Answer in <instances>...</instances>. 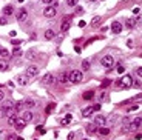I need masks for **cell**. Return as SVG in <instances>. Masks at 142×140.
<instances>
[{"label":"cell","instance_id":"cell-46","mask_svg":"<svg viewBox=\"0 0 142 140\" xmlns=\"http://www.w3.org/2000/svg\"><path fill=\"white\" fill-rule=\"evenodd\" d=\"M2 100H5V92L0 91V102H2Z\"/></svg>","mask_w":142,"mask_h":140},{"label":"cell","instance_id":"cell-23","mask_svg":"<svg viewBox=\"0 0 142 140\" xmlns=\"http://www.w3.org/2000/svg\"><path fill=\"white\" fill-rule=\"evenodd\" d=\"M71 120H73V115H71V114H68L65 119H62V120H60V125H63V126H65V125H68V123H71Z\"/></svg>","mask_w":142,"mask_h":140},{"label":"cell","instance_id":"cell-22","mask_svg":"<svg viewBox=\"0 0 142 140\" xmlns=\"http://www.w3.org/2000/svg\"><path fill=\"white\" fill-rule=\"evenodd\" d=\"M70 26H71V23L68 22V20H63V23H62V26H60V31H62V32H65V31L70 29Z\"/></svg>","mask_w":142,"mask_h":140},{"label":"cell","instance_id":"cell-54","mask_svg":"<svg viewBox=\"0 0 142 140\" xmlns=\"http://www.w3.org/2000/svg\"><path fill=\"white\" fill-rule=\"evenodd\" d=\"M83 140H88V139H83Z\"/></svg>","mask_w":142,"mask_h":140},{"label":"cell","instance_id":"cell-16","mask_svg":"<svg viewBox=\"0 0 142 140\" xmlns=\"http://www.w3.org/2000/svg\"><path fill=\"white\" fill-rule=\"evenodd\" d=\"M97 134H100V136H108V134H110V128L100 126V128H97Z\"/></svg>","mask_w":142,"mask_h":140},{"label":"cell","instance_id":"cell-51","mask_svg":"<svg viewBox=\"0 0 142 140\" xmlns=\"http://www.w3.org/2000/svg\"><path fill=\"white\" fill-rule=\"evenodd\" d=\"M43 2H45V3H53L54 0H43Z\"/></svg>","mask_w":142,"mask_h":140},{"label":"cell","instance_id":"cell-28","mask_svg":"<svg viewBox=\"0 0 142 140\" xmlns=\"http://www.w3.org/2000/svg\"><path fill=\"white\" fill-rule=\"evenodd\" d=\"M54 108H56V105H54V103H49L48 106H47V109H45V112H47V114H51V112L54 111Z\"/></svg>","mask_w":142,"mask_h":140},{"label":"cell","instance_id":"cell-4","mask_svg":"<svg viewBox=\"0 0 142 140\" xmlns=\"http://www.w3.org/2000/svg\"><path fill=\"white\" fill-rule=\"evenodd\" d=\"M42 83L45 85V86H49V85H53V83H56V77L51 72H48V74H45L43 75V79H42Z\"/></svg>","mask_w":142,"mask_h":140},{"label":"cell","instance_id":"cell-44","mask_svg":"<svg viewBox=\"0 0 142 140\" xmlns=\"http://www.w3.org/2000/svg\"><path fill=\"white\" fill-rule=\"evenodd\" d=\"M94 106V111H99L100 109V103H96V105H93Z\"/></svg>","mask_w":142,"mask_h":140},{"label":"cell","instance_id":"cell-12","mask_svg":"<svg viewBox=\"0 0 142 140\" xmlns=\"http://www.w3.org/2000/svg\"><path fill=\"white\" fill-rule=\"evenodd\" d=\"M56 82L57 83H65V82H68V74L66 72H59V75H57V79H56Z\"/></svg>","mask_w":142,"mask_h":140},{"label":"cell","instance_id":"cell-17","mask_svg":"<svg viewBox=\"0 0 142 140\" xmlns=\"http://www.w3.org/2000/svg\"><path fill=\"white\" fill-rule=\"evenodd\" d=\"M54 37H56V32L53 29H47V31H45V39H47V40H53Z\"/></svg>","mask_w":142,"mask_h":140},{"label":"cell","instance_id":"cell-9","mask_svg":"<svg viewBox=\"0 0 142 140\" xmlns=\"http://www.w3.org/2000/svg\"><path fill=\"white\" fill-rule=\"evenodd\" d=\"M31 119H32V112H31L30 109H26V111H23V112H22V115H20V120H23L25 123H26V122H30Z\"/></svg>","mask_w":142,"mask_h":140},{"label":"cell","instance_id":"cell-35","mask_svg":"<svg viewBox=\"0 0 142 140\" xmlns=\"http://www.w3.org/2000/svg\"><path fill=\"white\" fill-rule=\"evenodd\" d=\"M97 98H99V102H105V100H107V92H102Z\"/></svg>","mask_w":142,"mask_h":140},{"label":"cell","instance_id":"cell-32","mask_svg":"<svg viewBox=\"0 0 142 140\" xmlns=\"http://www.w3.org/2000/svg\"><path fill=\"white\" fill-rule=\"evenodd\" d=\"M124 71H125V68H124L122 65H117V66H116V72H117V74H124Z\"/></svg>","mask_w":142,"mask_h":140},{"label":"cell","instance_id":"cell-36","mask_svg":"<svg viewBox=\"0 0 142 140\" xmlns=\"http://www.w3.org/2000/svg\"><path fill=\"white\" fill-rule=\"evenodd\" d=\"M116 120H117V115H111V117H110V125H114Z\"/></svg>","mask_w":142,"mask_h":140},{"label":"cell","instance_id":"cell-27","mask_svg":"<svg viewBox=\"0 0 142 140\" xmlns=\"http://www.w3.org/2000/svg\"><path fill=\"white\" fill-rule=\"evenodd\" d=\"M111 83H113V80H111V79H105V80L100 83V86H102V88H107V86H110Z\"/></svg>","mask_w":142,"mask_h":140},{"label":"cell","instance_id":"cell-3","mask_svg":"<svg viewBox=\"0 0 142 140\" xmlns=\"http://www.w3.org/2000/svg\"><path fill=\"white\" fill-rule=\"evenodd\" d=\"M100 63H102V65H104L107 69H110L113 65H114V59H113L111 56H104V57L100 59Z\"/></svg>","mask_w":142,"mask_h":140},{"label":"cell","instance_id":"cell-5","mask_svg":"<svg viewBox=\"0 0 142 140\" xmlns=\"http://www.w3.org/2000/svg\"><path fill=\"white\" fill-rule=\"evenodd\" d=\"M16 17H17V22H26L28 20V11L25 8H20L19 13L16 14Z\"/></svg>","mask_w":142,"mask_h":140},{"label":"cell","instance_id":"cell-37","mask_svg":"<svg viewBox=\"0 0 142 140\" xmlns=\"http://www.w3.org/2000/svg\"><path fill=\"white\" fill-rule=\"evenodd\" d=\"M36 129L39 131V134H45V128H43V126H40V125H39V126L36 128Z\"/></svg>","mask_w":142,"mask_h":140},{"label":"cell","instance_id":"cell-31","mask_svg":"<svg viewBox=\"0 0 142 140\" xmlns=\"http://www.w3.org/2000/svg\"><path fill=\"white\" fill-rule=\"evenodd\" d=\"M11 56H22V49L19 48V46H16V48H14V51H13V54H11Z\"/></svg>","mask_w":142,"mask_h":140},{"label":"cell","instance_id":"cell-7","mask_svg":"<svg viewBox=\"0 0 142 140\" xmlns=\"http://www.w3.org/2000/svg\"><path fill=\"white\" fill-rule=\"evenodd\" d=\"M139 128H141V117H136V119H134V120L131 122V123L128 125V129L131 131V132H134V131H138Z\"/></svg>","mask_w":142,"mask_h":140},{"label":"cell","instance_id":"cell-14","mask_svg":"<svg viewBox=\"0 0 142 140\" xmlns=\"http://www.w3.org/2000/svg\"><path fill=\"white\" fill-rule=\"evenodd\" d=\"M34 106H36V102H34L32 98H28V100L23 102V108H26V109H31V108H34Z\"/></svg>","mask_w":142,"mask_h":140},{"label":"cell","instance_id":"cell-15","mask_svg":"<svg viewBox=\"0 0 142 140\" xmlns=\"http://www.w3.org/2000/svg\"><path fill=\"white\" fill-rule=\"evenodd\" d=\"M17 82H19L20 86H26L28 85V77L26 75H19V77H17Z\"/></svg>","mask_w":142,"mask_h":140},{"label":"cell","instance_id":"cell-21","mask_svg":"<svg viewBox=\"0 0 142 140\" xmlns=\"http://www.w3.org/2000/svg\"><path fill=\"white\" fill-rule=\"evenodd\" d=\"M6 69H8V60L0 59V71H6Z\"/></svg>","mask_w":142,"mask_h":140},{"label":"cell","instance_id":"cell-43","mask_svg":"<svg viewBox=\"0 0 142 140\" xmlns=\"http://www.w3.org/2000/svg\"><path fill=\"white\" fill-rule=\"evenodd\" d=\"M127 46L128 48H133V40H127Z\"/></svg>","mask_w":142,"mask_h":140},{"label":"cell","instance_id":"cell-10","mask_svg":"<svg viewBox=\"0 0 142 140\" xmlns=\"http://www.w3.org/2000/svg\"><path fill=\"white\" fill-rule=\"evenodd\" d=\"M111 31H113V34H121V31H122V23H119V22H113V25H111Z\"/></svg>","mask_w":142,"mask_h":140},{"label":"cell","instance_id":"cell-47","mask_svg":"<svg viewBox=\"0 0 142 140\" xmlns=\"http://www.w3.org/2000/svg\"><path fill=\"white\" fill-rule=\"evenodd\" d=\"M85 25H87V23H85L83 20H80V22H79V28H83Z\"/></svg>","mask_w":142,"mask_h":140},{"label":"cell","instance_id":"cell-53","mask_svg":"<svg viewBox=\"0 0 142 140\" xmlns=\"http://www.w3.org/2000/svg\"><path fill=\"white\" fill-rule=\"evenodd\" d=\"M90 2H94V0H90Z\"/></svg>","mask_w":142,"mask_h":140},{"label":"cell","instance_id":"cell-38","mask_svg":"<svg viewBox=\"0 0 142 140\" xmlns=\"http://www.w3.org/2000/svg\"><path fill=\"white\" fill-rule=\"evenodd\" d=\"M6 23H8V20L5 19V17H0V25L3 26V25H6Z\"/></svg>","mask_w":142,"mask_h":140},{"label":"cell","instance_id":"cell-2","mask_svg":"<svg viewBox=\"0 0 142 140\" xmlns=\"http://www.w3.org/2000/svg\"><path fill=\"white\" fill-rule=\"evenodd\" d=\"M82 79H83V74L82 71H77V69L68 74V82L70 83H79V82H82Z\"/></svg>","mask_w":142,"mask_h":140},{"label":"cell","instance_id":"cell-19","mask_svg":"<svg viewBox=\"0 0 142 140\" xmlns=\"http://www.w3.org/2000/svg\"><path fill=\"white\" fill-rule=\"evenodd\" d=\"M93 97H94V91H87V92H83V96H82L83 100H91Z\"/></svg>","mask_w":142,"mask_h":140},{"label":"cell","instance_id":"cell-34","mask_svg":"<svg viewBox=\"0 0 142 140\" xmlns=\"http://www.w3.org/2000/svg\"><path fill=\"white\" fill-rule=\"evenodd\" d=\"M79 0H66V3H68V6H76Z\"/></svg>","mask_w":142,"mask_h":140},{"label":"cell","instance_id":"cell-49","mask_svg":"<svg viewBox=\"0 0 142 140\" xmlns=\"http://www.w3.org/2000/svg\"><path fill=\"white\" fill-rule=\"evenodd\" d=\"M138 108H139V106H131V108H128V111H136Z\"/></svg>","mask_w":142,"mask_h":140},{"label":"cell","instance_id":"cell-25","mask_svg":"<svg viewBox=\"0 0 142 140\" xmlns=\"http://www.w3.org/2000/svg\"><path fill=\"white\" fill-rule=\"evenodd\" d=\"M0 56H2L3 59H6V60H8L9 57H11V52H9L8 49H3V48H2V49H0Z\"/></svg>","mask_w":142,"mask_h":140},{"label":"cell","instance_id":"cell-24","mask_svg":"<svg viewBox=\"0 0 142 140\" xmlns=\"http://www.w3.org/2000/svg\"><path fill=\"white\" fill-rule=\"evenodd\" d=\"M13 13H14V8L11 6V5H8V6L3 8V14H5V15H11Z\"/></svg>","mask_w":142,"mask_h":140},{"label":"cell","instance_id":"cell-30","mask_svg":"<svg viewBox=\"0 0 142 140\" xmlns=\"http://www.w3.org/2000/svg\"><path fill=\"white\" fill-rule=\"evenodd\" d=\"M6 119H8V125H14V123H16V120H17L16 114H14V115H9V117H6Z\"/></svg>","mask_w":142,"mask_h":140},{"label":"cell","instance_id":"cell-8","mask_svg":"<svg viewBox=\"0 0 142 140\" xmlns=\"http://www.w3.org/2000/svg\"><path fill=\"white\" fill-rule=\"evenodd\" d=\"M56 13H57V8H54L53 5H51V6H47L43 9V15L45 17H54Z\"/></svg>","mask_w":142,"mask_h":140},{"label":"cell","instance_id":"cell-45","mask_svg":"<svg viewBox=\"0 0 142 140\" xmlns=\"http://www.w3.org/2000/svg\"><path fill=\"white\" fill-rule=\"evenodd\" d=\"M136 74L141 77V75H142V68H138V69H136Z\"/></svg>","mask_w":142,"mask_h":140},{"label":"cell","instance_id":"cell-48","mask_svg":"<svg viewBox=\"0 0 142 140\" xmlns=\"http://www.w3.org/2000/svg\"><path fill=\"white\" fill-rule=\"evenodd\" d=\"M16 36H17V32H16V31H11V32H9V37H13V39H14Z\"/></svg>","mask_w":142,"mask_h":140},{"label":"cell","instance_id":"cell-11","mask_svg":"<svg viewBox=\"0 0 142 140\" xmlns=\"http://www.w3.org/2000/svg\"><path fill=\"white\" fill-rule=\"evenodd\" d=\"M94 112V106L91 105V106H87V108H83L82 109V117H90Z\"/></svg>","mask_w":142,"mask_h":140},{"label":"cell","instance_id":"cell-6","mask_svg":"<svg viewBox=\"0 0 142 140\" xmlns=\"http://www.w3.org/2000/svg\"><path fill=\"white\" fill-rule=\"evenodd\" d=\"M39 74V68L36 65H30L26 68V77L30 79V77H36V75Z\"/></svg>","mask_w":142,"mask_h":140},{"label":"cell","instance_id":"cell-13","mask_svg":"<svg viewBox=\"0 0 142 140\" xmlns=\"http://www.w3.org/2000/svg\"><path fill=\"white\" fill-rule=\"evenodd\" d=\"M105 117L104 115H97V117H94V125L96 126H105Z\"/></svg>","mask_w":142,"mask_h":140},{"label":"cell","instance_id":"cell-39","mask_svg":"<svg viewBox=\"0 0 142 140\" xmlns=\"http://www.w3.org/2000/svg\"><path fill=\"white\" fill-rule=\"evenodd\" d=\"M133 83H134V88H141V79L136 80V82H133Z\"/></svg>","mask_w":142,"mask_h":140},{"label":"cell","instance_id":"cell-1","mask_svg":"<svg viewBox=\"0 0 142 140\" xmlns=\"http://www.w3.org/2000/svg\"><path fill=\"white\" fill-rule=\"evenodd\" d=\"M133 77L131 75H124L122 79H119L114 82V85H116V88L117 89H127V88H131L133 86Z\"/></svg>","mask_w":142,"mask_h":140},{"label":"cell","instance_id":"cell-18","mask_svg":"<svg viewBox=\"0 0 142 140\" xmlns=\"http://www.w3.org/2000/svg\"><path fill=\"white\" fill-rule=\"evenodd\" d=\"M87 132H88V134H94V132H97V126H96L94 123L87 125Z\"/></svg>","mask_w":142,"mask_h":140},{"label":"cell","instance_id":"cell-33","mask_svg":"<svg viewBox=\"0 0 142 140\" xmlns=\"http://www.w3.org/2000/svg\"><path fill=\"white\" fill-rule=\"evenodd\" d=\"M134 25H136V22H134V20H131V19L127 20V23H125V26H127V28H133Z\"/></svg>","mask_w":142,"mask_h":140},{"label":"cell","instance_id":"cell-50","mask_svg":"<svg viewBox=\"0 0 142 140\" xmlns=\"http://www.w3.org/2000/svg\"><path fill=\"white\" fill-rule=\"evenodd\" d=\"M76 13H77V14H80V13L83 14V9H82V8H77V11H76Z\"/></svg>","mask_w":142,"mask_h":140},{"label":"cell","instance_id":"cell-52","mask_svg":"<svg viewBox=\"0 0 142 140\" xmlns=\"http://www.w3.org/2000/svg\"><path fill=\"white\" fill-rule=\"evenodd\" d=\"M16 140H23V137H16Z\"/></svg>","mask_w":142,"mask_h":140},{"label":"cell","instance_id":"cell-41","mask_svg":"<svg viewBox=\"0 0 142 140\" xmlns=\"http://www.w3.org/2000/svg\"><path fill=\"white\" fill-rule=\"evenodd\" d=\"M11 43H13V45H20L22 40H16V39H14V40H11Z\"/></svg>","mask_w":142,"mask_h":140},{"label":"cell","instance_id":"cell-29","mask_svg":"<svg viewBox=\"0 0 142 140\" xmlns=\"http://www.w3.org/2000/svg\"><path fill=\"white\" fill-rule=\"evenodd\" d=\"M99 22H100V17H99V15L93 17V20H91V26H97V25H99Z\"/></svg>","mask_w":142,"mask_h":140},{"label":"cell","instance_id":"cell-20","mask_svg":"<svg viewBox=\"0 0 142 140\" xmlns=\"http://www.w3.org/2000/svg\"><path fill=\"white\" fill-rule=\"evenodd\" d=\"M25 125H26V123H25L23 120H20V119H17V120H16V123H14V126H16L19 131H20V129H23V128H25Z\"/></svg>","mask_w":142,"mask_h":140},{"label":"cell","instance_id":"cell-26","mask_svg":"<svg viewBox=\"0 0 142 140\" xmlns=\"http://www.w3.org/2000/svg\"><path fill=\"white\" fill-rule=\"evenodd\" d=\"M90 66H91V63H90V60H88V59L82 62V71H88Z\"/></svg>","mask_w":142,"mask_h":140},{"label":"cell","instance_id":"cell-40","mask_svg":"<svg viewBox=\"0 0 142 140\" xmlns=\"http://www.w3.org/2000/svg\"><path fill=\"white\" fill-rule=\"evenodd\" d=\"M73 139H74V132H70L66 136V140H73Z\"/></svg>","mask_w":142,"mask_h":140},{"label":"cell","instance_id":"cell-42","mask_svg":"<svg viewBox=\"0 0 142 140\" xmlns=\"http://www.w3.org/2000/svg\"><path fill=\"white\" fill-rule=\"evenodd\" d=\"M6 140H16V136L14 134H9V136L6 137Z\"/></svg>","mask_w":142,"mask_h":140}]
</instances>
